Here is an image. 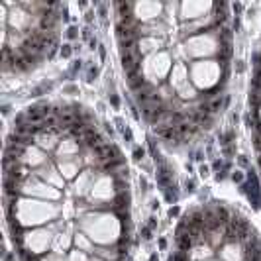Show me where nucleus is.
I'll return each mask as SVG.
<instances>
[{
  "instance_id": "obj_11",
  "label": "nucleus",
  "mask_w": 261,
  "mask_h": 261,
  "mask_svg": "<svg viewBox=\"0 0 261 261\" xmlns=\"http://www.w3.org/2000/svg\"><path fill=\"white\" fill-rule=\"evenodd\" d=\"M187 83H191V71H189V65L185 61H177L169 73V79H167V85L173 92H177L179 89H183Z\"/></svg>"
},
{
  "instance_id": "obj_16",
  "label": "nucleus",
  "mask_w": 261,
  "mask_h": 261,
  "mask_svg": "<svg viewBox=\"0 0 261 261\" xmlns=\"http://www.w3.org/2000/svg\"><path fill=\"white\" fill-rule=\"evenodd\" d=\"M71 249H73V238L67 234V232H63V230L55 232V236H53V248H51L53 253L67 255Z\"/></svg>"
},
{
  "instance_id": "obj_12",
  "label": "nucleus",
  "mask_w": 261,
  "mask_h": 261,
  "mask_svg": "<svg viewBox=\"0 0 261 261\" xmlns=\"http://www.w3.org/2000/svg\"><path fill=\"white\" fill-rule=\"evenodd\" d=\"M98 175H100V173H98L96 169H92V167H85V169L81 171V175L73 181V183H75V195H77L79 198H87Z\"/></svg>"
},
{
  "instance_id": "obj_15",
  "label": "nucleus",
  "mask_w": 261,
  "mask_h": 261,
  "mask_svg": "<svg viewBox=\"0 0 261 261\" xmlns=\"http://www.w3.org/2000/svg\"><path fill=\"white\" fill-rule=\"evenodd\" d=\"M165 39H159V38H140L138 39V43H136V47H138V51L142 57H149V55H153L157 51H163V47H165Z\"/></svg>"
},
{
  "instance_id": "obj_9",
  "label": "nucleus",
  "mask_w": 261,
  "mask_h": 261,
  "mask_svg": "<svg viewBox=\"0 0 261 261\" xmlns=\"http://www.w3.org/2000/svg\"><path fill=\"white\" fill-rule=\"evenodd\" d=\"M53 161H55L57 169H59L61 177H63L65 181H75L79 175H81V171L87 167V165H85V159L81 155L73 157V159H53Z\"/></svg>"
},
{
  "instance_id": "obj_17",
  "label": "nucleus",
  "mask_w": 261,
  "mask_h": 261,
  "mask_svg": "<svg viewBox=\"0 0 261 261\" xmlns=\"http://www.w3.org/2000/svg\"><path fill=\"white\" fill-rule=\"evenodd\" d=\"M73 248L79 249V251H85V253H89V255H94V251H96L94 242H92L87 234L79 232V230L75 232V236H73Z\"/></svg>"
},
{
  "instance_id": "obj_2",
  "label": "nucleus",
  "mask_w": 261,
  "mask_h": 261,
  "mask_svg": "<svg viewBox=\"0 0 261 261\" xmlns=\"http://www.w3.org/2000/svg\"><path fill=\"white\" fill-rule=\"evenodd\" d=\"M122 220L112 210H89L79 218L77 230L89 236L96 248H112L128 238Z\"/></svg>"
},
{
  "instance_id": "obj_10",
  "label": "nucleus",
  "mask_w": 261,
  "mask_h": 261,
  "mask_svg": "<svg viewBox=\"0 0 261 261\" xmlns=\"http://www.w3.org/2000/svg\"><path fill=\"white\" fill-rule=\"evenodd\" d=\"M83 149H85V147H83V144L79 142V138H75V136H67V138H63V140L59 142L53 159H73V157L81 155Z\"/></svg>"
},
{
  "instance_id": "obj_1",
  "label": "nucleus",
  "mask_w": 261,
  "mask_h": 261,
  "mask_svg": "<svg viewBox=\"0 0 261 261\" xmlns=\"http://www.w3.org/2000/svg\"><path fill=\"white\" fill-rule=\"evenodd\" d=\"M6 218L8 226L34 230L43 228L49 224L57 222V216L61 208L55 202L38 200V198H28V196H6Z\"/></svg>"
},
{
  "instance_id": "obj_5",
  "label": "nucleus",
  "mask_w": 261,
  "mask_h": 261,
  "mask_svg": "<svg viewBox=\"0 0 261 261\" xmlns=\"http://www.w3.org/2000/svg\"><path fill=\"white\" fill-rule=\"evenodd\" d=\"M173 55L169 51H157L149 57H144L142 63V75L145 77V81L153 87H161L165 79H169V73L173 69Z\"/></svg>"
},
{
  "instance_id": "obj_14",
  "label": "nucleus",
  "mask_w": 261,
  "mask_h": 261,
  "mask_svg": "<svg viewBox=\"0 0 261 261\" xmlns=\"http://www.w3.org/2000/svg\"><path fill=\"white\" fill-rule=\"evenodd\" d=\"M36 177L41 179V181H45L47 185H51L55 189H63L65 187V179L61 177V173L57 169V165H55V161H49L47 165H43L41 169L36 171Z\"/></svg>"
},
{
  "instance_id": "obj_20",
  "label": "nucleus",
  "mask_w": 261,
  "mask_h": 261,
  "mask_svg": "<svg viewBox=\"0 0 261 261\" xmlns=\"http://www.w3.org/2000/svg\"><path fill=\"white\" fill-rule=\"evenodd\" d=\"M232 179H234V181H238V183H240V181L244 179V177H242V171H236L234 175H232Z\"/></svg>"
},
{
  "instance_id": "obj_6",
  "label": "nucleus",
  "mask_w": 261,
  "mask_h": 261,
  "mask_svg": "<svg viewBox=\"0 0 261 261\" xmlns=\"http://www.w3.org/2000/svg\"><path fill=\"white\" fill-rule=\"evenodd\" d=\"M163 14H165V4L163 2L144 0V2L132 4V16L138 24H151L157 20H163Z\"/></svg>"
},
{
  "instance_id": "obj_8",
  "label": "nucleus",
  "mask_w": 261,
  "mask_h": 261,
  "mask_svg": "<svg viewBox=\"0 0 261 261\" xmlns=\"http://www.w3.org/2000/svg\"><path fill=\"white\" fill-rule=\"evenodd\" d=\"M216 255H218V261H248V248L238 240H228L216 251Z\"/></svg>"
},
{
  "instance_id": "obj_19",
  "label": "nucleus",
  "mask_w": 261,
  "mask_h": 261,
  "mask_svg": "<svg viewBox=\"0 0 261 261\" xmlns=\"http://www.w3.org/2000/svg\"><path fill=\"white\" fill-rule=\"evenodd\" d=\"M38 261H69V259H67V255H61V253H53V251H49V253L41 255Z\"/></svg>"
},
{
  "instance_id": "obj_7",
  "label": "nucleus",
  "mask_w": 261,
  "mask_h": 261,
  "mask_svg": "<svg viewBox=\"0 0 261 261\" xmlns=\"http://www.w3.org/2000/svg\"><path fill=\"white\" fill-rule=\"evenodd\" d=\"M214 8H216V4L208 2V0H189V2L179 4V20H181V24L195 22V20H200V18L212 14Z\"/></svg>"
},
{
  "instance_id": "obj_23",
  "label": "nucleus",
  "mask_w": 261,
  "mask_h": 261,
  "mask_svg": "<svg viewBox=\"0 0 261 261\" xmlns=\"http://www.w3.org/2000/svg\"><path fill=\"white\" fill-rule=\"evenodd\" d=\"M91 261H105V259H100V257H94V255H92Z\"/></svg>"
},
{
  "instance_id": "obj_22",
  "label": "nucleus",
  "mask_w": 261,
  "mask_h": 261,
  "mask_svg": "<svg viewBox=\"0 0 261 261\" xmlns=\"http://www.w3.org/2000/svg\"><path fill=\"white\" fill-rule=\"evenodd\" d=\"M257 120H259V126H261V106L257 108Z\"/></svg>"
},
{
  "instance_id": "obj_13",
  "label": "nucleus",
  "mask_w": 261,
  "mask_h": 261,
  "mask_svg": "<svg viewBox=\"0 0 261 261\" xmlns=\"http://www.w3.org/2000/svg\"><path fill=\"white\" fill-rule=\"evenodd\" d=\"M185 255H187V261H214L216 249L208 242H196L185 251Z\"/></svg>"
},
{
  "instance_id": "obj_18",
  "label": "nucleus",
  "mask_w": 261,
  "mask_h": 261,
  "mask_svg": "<svg viewBox=\"0 0 261 261\" xmlns=\"http://www.w3.org/2000/svg\"><path fill=\"white\" fill-rule=\"evenodd\" d=\"M67 259L69 261H91V255L85 253V251H79V249L73 248L69 253H67Z\"/></svg>"
},
{
  "instance_id": "obj_3",
  "label": "nucleus",
  "mask_w": 261,
  "mask_h": 261,
  "mask_svg": "<svg viewBox=\"0 0 261 261\" xmlns=\"http://www.w3.org/2000/svg\"><path fill=\"white\" fill-rule=\"evenodd\" d=\"M189 71H191V83L195 85L196 91L214 92L226 77L228 67H224L218 59H202V61H193Z\"/></svg>"
},
{
  "instance_id": "obj_21",
  "label": "nucleus",
  "mask_w": 261,
  "mask_h": 261,
  "mask_svg": "<svg viewBox=\"0 0 261 261\" xmlns=\"http://www.w3.org/2000/svg\"><path fill=\"white\" fill-rule=\"evenodd\" d=\"M253 83H255V85H259V87H261V73H257V77L253 79Z\"/></svg>"
},
{
  "instance_id": "obj_4",
  "label": "nucleus",
  "mask_w": 261,
  "mask_h": 261,
  "mask_svg": "<svg viewBox=\"0 0 261 261\" xmlns=\"http://www.w3.org/2000/svg\"><path fill=\"white\" fill-rule=\"evenodd\" d=\"M185 59L202 61V59H218L222 51V39L218 36V30L204 32L193 38L185 39Z\"/></svg>"
}]
</instances>
